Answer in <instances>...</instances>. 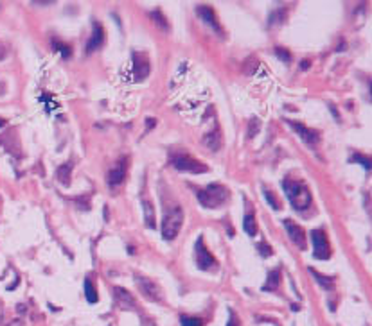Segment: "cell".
<instances>
[{
	"label": "cell",
	"instance_id": "1",
	"mask_svg": "<svg viewBox=\"0 0 372 326\" xmlns=\"http://www.w3.org/2000/svg\"><path fill=\"white\" fill-rule=\"evenodd\" d=\"M283 190L288 197L289 204L297 212H304L311 206V194L302 183L291 181V179H284L283 181Z\"/></svg>",
	"mask_w": 372,
	"mask_h": 326
},
{
	"label": "cell",
	"instance_id": "2",
	"mask_svg": "<svg viewBox=\"0 0 372 326\" xmlns=\"http://www.w3.org/2000/svg\"><path fill=\"white\" fill-rule=\"evenodd\" d=\"M196 196H198V201L201 206L207 208V210H214V208L227 202V199H229V188L223 185H218V183H210L207 188L200 190Z\"/></svg>",
	"mask_w": 372,
	"mask_h": 326
},
{
	"label": "cell",
	"instance_id": "3",
	"mask_svg": "<svg viewBox=\"0 0 372 326\" xmlns=\"http://www.w3.org/2000/svg\"><path fill=\"white\" fill-rule=\"evenodd\" d=\"M182 224H184V210L180 206L169 208L168 212L164 213V219H162V228H160L162 237L166 238V240L176 238V235L180 233V228H182Z\"/></svg>",
	"mask_w": 372,
	"mask_h": 326
},
{
	"label": "cell",
	"instance_id": "4",
	"mask_svg": "<svg viewBox=\"0 0 372 326\" xmlns=\"http://www.w3.org/2000/svg\"><path fill=\"white\" fill-rule=\"evenodd\" d=\"M171 165H173L176 171L191 172V174H203V172H207V167H205L203 163H200L198 160H194V158L185 156V154L171 156Z\"/></svg>",
	"mask_w": 372,
	"mask_h": 326
},
{
	"label": "cell",
	"instance_id": "5",
	"mask_svg": "<svg viewBox=\"0 0 372 326\" xmlns=\"http://www.w3.org/2000/svg\"><path fill=\"white\" fill-rule=\"evenodd\" d=\"M313 240V256L316 260H329L331 258V246L327 242L324 229H313L311 231Z\"/></svg>",
	"mask_w": 372,
	"mask_h": 326
},
{
	"label": "cell",
	"instance_id": "6",
	"mask_svg": "<svg viewBox=\"0 0 372 326\" xmlns=\"http://www.w3.org/2000/svg\"><path fill=\"white\" fill-rule=\"evenodd\" d=\"M194 258H196V265L203 271L214 269L216 265H218L216 258L207 251V248H205L203 238L201 237H200L198 240H196V244H194Z\"/></svg>",
	"mask_w": 372,
	"mask_h": 326
},
{
	"label": "cell",
	"instance_id": "7",
	"mask_svg": "<svg viewBox=\"0 0 372 326\" xmlns=\"http://www.w3.org/2000/svg\"><path fill=\"white\" fill-rule=\"evenodd\" d=\"M135 283L137 287H139V290L146 296L147 300H151V301L162 300V290H160V287H158L153 279L144 278V276H135Z\"/></svg>",
	"mask_w": 372,
	"mask_h": 326
},
{
	"label": "cell",
	"instance_id": "8",
	"mask_svg": "<svg viewBox=\"0 0 372 326\" xmlns=\"http://www.w3.org/2000/svg\"><path fill=\"white\" fill-rule=\"evenodd\" d=\"M283 226H284V229H286V233H288L289 240H291V242H293L299 249L304 251L306 249V233H304V229L300 228L295 221H291V219H284Z\"/></svg>",
	"mask_w": 372,
	"mask_h": 326
},
{
	"label": "cell",
	"instance_id": "9",
	"mask_svg": "<svg viewBox=\"0 0 372 326\" xmlns=\"http://www.w3.org/2000/svg\"><path fill=\"white\" fill-rule=\"evenodd\" d=\"M131 59H133V75H135V79L137 81L146 79L147 74H149V59H147V56L141 54V52H133Z\"/></svg>",
	"mask_w": 372,
	"mask_h": 326
},
{
	"label": "cell",
	"instance_id": "10",
	"mask_svg": "<svg viewBox=\"0 0 372 326\" xmlns=\"http://www.w3.org/2000/svg\"><path fill=\"white\" fill-rule=\"evenodd\" d=\"M126 163H128V158H121V160L117 161L115 165L108 171L106 179H108V185L110 186H117V185H121V183L124 181L126 171H128V165H126Z\"/></svg>",
	"mask_w": 372,
	"mask_h": 326
},
{
	"label": "cell",
	"instance_id": "11",
	"mask_svg": "<svg viewBox=\"0 0 372 326\" xmlns=\"http://www.w3.org/2000/svg\"><path fill=\"white\" fill-rule=\"evenodd\" d=\"M288 125L295 131V133H297V135L300 136V138L304 140V142H306L308 145H315V144H316V142L320 140L318 131L310 129V127H306V125L299 124V122H293V120H289Z\"/></svg>",
	"mask_w": 372,
	"mask_h": 326
},
{
	"label": "cell",
	"instance_id": "12",
	"mask_svg": "<svg viewBox=\"0 0 372 326\" xmlns=\"http://www.w3.org/2000/svg\"><path fill=\"white\" fill-rule=\"evenodd\" d=\"M103 43H105V31H103V27H101L97 22H94V24H92V36H90L88 43L85 47V52H86V54H92L94 50L101 49Z\"/></svg>",
	"mask_w": 372,
	"mask_h": 326
},
{
	"label": "cell",
	"instance_id": "13",
	"mask_svg": "<svg viewBox=\"0 0 372 326\" xmlns=\"http://www.w3.org/2000/svg\"><path fill=\"white\" fill-rule=\"evenodd\" d=\"M196 13H198V16L205 22V24H207V25L212 27V29H214L216 32H220V34H223V31H221V25H220V22H218V18H216L214 9H212L210 5H198V7H196Z\"/></svg>",
	"mask_w": 372,
	"mask_h": 326
},
{
	"label": "cell",
	"instance_id": "14",
	"mask_svg": "<svg viewBox=\"0 0 372 326\" xmlns=\"http://www.w3.org/2000/svg\"><path fill=\"white\" fill-rule=\"evenodd\" d=\"M142 213H144V224L149 229L157 228V217H155V208L149 201H142Z\"/></svg>",
	"mask_w": 372,
	"mask_h": 326
},
{
	"label": "cell",
	"instance_id": "15",
	"mask_svg": "<svg viewBox=\"0 0 372 326\" xmlns=\"http://www.w3.org/2000/svg\"><path fill=\"white\" fill-rule=\"evenodd\" d=\"M72 167H74L72 161H67V163L59 165V169L56 171V177H58V181L61 183L63 186L70 185V172H72Z\"/></svg>",
	"mask_w": 372,
	"mask_h": 326
},
{
	"label": "cell",
	"instance_id": "16",
	"mask_svg": "<svg viewBox=\"0 0 372 326\" xmlns=\"http://www.w3.org/2000/svg\"><path fill=\"white\" fill-rule=\"evenodd\" d=\"M203 145L205 147H209L212 152H216V150H220L221 147V136H220V131L214 129L212 133H209V135L203 136Z\"/></svg>",
	"mask_w": 372,
	"mask_h": 326
},
{
	"label": "cell",
	"instance_id": "17",
	"mask_svg": "<svg viewBox=\"0 0 372 326\" xmlns=\"http://www.w3.org/2000/svg\"><path fill=\"white\" fill-rule=\"evenodd\" d=\"M243 229H245V233H247L248 237H257V223L254 213H247L243 217Z\"/></svg>",
	"mask_w": 372,
	"mask_h": 326
},
{
	"label": "cell",
	"instance_id": "18",
	"mask_svg": "<svg viewBox=\"0 0 372 326\" xmlns=\"http://www.w3.org/2000/svg\"><path fill=\"white\" fill-rule=\"evenodd\" d=\"M114 292H115L117 300H119V303H121L122 308H131V306H135V301H133L131 294H128L124 289H121V287H115V289H114Z\"/></svg>",
	"mask_w": 372,
	"mask_h": 326
},
{
	"label": "cell",
	"instance_id": "19",
	"mask_svg": "<svg viewBox=\"0 0 372 326\" xmlns=\"http://www.w3.org/2000/svg\"><path fill=\"white\" fill-rule=\"evenodd\" d=\"M279 281H281V269L270 271V275H268V281L264 283L262 290H264V292H272V290H275L279 287Z\"/></svg>",
	"mask_w": 372,
	"mask_h": 326
},
{
	"label": "cell",
	"instance_id": "20",
	"mask_svg": "<svg viewBox=\"0 0 372 326\" xmlns=\"http://www.w3.org/2000/svg\"><path fill=\"white\" fill-rule=\"evenodd\" d=\"M85 296H86V301L92 303V305L97 303V300H99V298H97V292H95L94 283H92V279L90 278L85 279Z\"/></svg>",
	"mask_w": 372,
	"mask_h": 326
},
{
	"label": "cell",
	"instance_id": "21",
	"mask_svg": "<svg viewBox=\"0 0 372 326\" xmlns=\"http://www.w3.org/2000/svg\"><path fill=\"white\" fill-rule=\"evenodd\" d=\"M310 273L315 276V279H316V283H318L320 287H322V289L331 290L333 287H335V283H333V278H327V276L320 275V273H316L315 269H310Z\"/></svg>",
	"mask_w": 372,
	"mask_h": 326
},
{
	"label": "cell",
	"instance_id": "22",
	"mask_svg": "<svg viewBox=\"0 0 372 326\" xmlns=\"http://www.w3.org/2000/svg\"><path fill=\"white\" fill-rule=\"evenodd\" d=\"M284 20H286V7H281V9L273 11L272 15H270V18H268V25L270 27L281 25Z\"/></svg>",
	"mask_w": 372,
	"mask_h": 326
},
{
	"label": "cell",
	"instance_id": "23",
	"mask_svg": "<svg viewBox=\"0 0 372 326\" xmlns=\"http://www.w3.org/2000/svg\"><path fill=\"white\" fill-rule=\"evenodd\" d=\"M155 20V25L157 27H160L162 31H169V24H168V20H166V16L160 13V11H151V15H149Z\"/></svg>",
	"mask_w": 372,
	"mask_h": 326
},
{
	"label": "cell",
	"instance_id": "24",
	"mask_svg": "<svg viewBox=\"0 0 372 326\" xmlns=\"http://www.w3.org/2000/svg\"><path fill=\"white\" fill-rule=\"evenodd\" d=\"M53 49H54L56 52H59V54H61V56L65 57V59H67V57H70V47L65 45V43L53 40Z\"/></svg>",
	"mask_w": 372,
	"mask_h": 326
},
{
	"label": "cell",
	"instance_id": "25",
	"mask_svg": "<svg viewBox=\"0 0 372 326\" xmlns=\"http://www.w3.org/2000/svg\"><path fill=\"white\" fill-rule=\"evenodd\" d=\"M351 161L363 165V169H365V171H369V169H371V158H369V156H365V154H352Z\"/></svg>",
	"mask_w": 372,
	"mask_h": 326
},
{
	"label": "cell",
	"instance_id": "26",
	"mask_svg": "<svg viewBox=\"0 0 372 326\" xmlns=\"http://www.w3.org/2000/svg\"><path fill=\"white\" fill-rule=\"evenodd\" d=\"M257 251H259V254H261L262 258H268V256H272V254H273L272 246H270L268 242H264V240H262V242L257 246Z\"/></svg>",
	"mask_w": 372,
	"mask_h": 326
},
{
	"label": "cell",
	"instance_id": "27",
	"mask_svg": "<svg viewBox=\"0 0 372 326\" xmlns=\"http://www.w3.org/2000/svg\"><path fill=\"white\" fill-rule=\"evenodd\" d=\"M273 54H275V56H277L283 63L291 61V54H289V50H286V49H283V47H277V49L273 50Z\"/></svg>",
	"mask_w": 372,
	"mask_h": 326
},
{
	"label": "cell",
	"instance_id": "28",
	"mask_svg": "<svg viewBox=\"0 0 372 326\" xmlns=\"http://www.w3.org/2000/svg\"><path fill=\"white\" fill-rule=\"evenodd\" d=\"M182 326H203V323H201V319H198V317L182 316Z\"/></svg>",
	"mask_w": 372,
	"mask_h": 326
},
{
	"label": "cell",
	"instance_id": "29",
	"mask_svg": "<svg viewBox=\"0 0 372 326\" xmlns=\"http://www.w3.org/2000/svg\"><path fill=\"white\" fill-rule=\"evenodd\" d=\"M248 124H250V129H248V136H250V138H254V136L257 135V131H259V127H261V125H259V120H257V119H252L250 122H248Z\"/></svg>",
	"mask_w": 372,
	"mask_h": 326
},
{
	"label": "cell",
	"instance_id": "30",
	"mask_svg": "<svg viewBox=\"0 0 372 326\" xmlns=\"http://www.w3.org/2000/svg\"><path fill=\"white\" fill-rule=\"evenodd\" d=\"M264 196H266L268 202H270V206H272L273 210H281V204H279V201H277V199H275V197L272 196V192L264 190Z\"/></svg>",
	"mask_w": 372,
	"mask_h": 326
},
{
	"label": "cell",
	"instance_id": "31",
	"mask_svg": "<svg viewBox=\"0 0 372 326\" xmlns=\"http://www.w3.org/2000/svg\"><path fill=\"white\" fill-rule=\"evenodd\" d=\"M227 326H241L239 325V319H237V316L234 312H230V319H229V325Z\"/></svg>",
	"mask_w": 372,
	"mask_h": 326
},
{
	"label": "cell",
	"instance_id": "32",
	"mask_svg": "<svg viewBox=\"0 0 372 326\" xmlns=\"http://www.w3.org/2000/svg\"><path fill=\"white\" fill-rule=\"evenodd\" d=\"M146 122H147V129H151V127H155V124H157V120H155V119H147Z\"/></svg>",
	"mask_w": 372,
	"mask_h": 326
},
{
	"label": "cell",
	"instance_id": "33",
	"mask_svg": "<svg viewBox=\"0 0 372 326\" xmlns=\"http://www.w3.org/2000/svg\"><path fill=\"white\" fill-rule=\"evenodd\" d=\"M32 5H53L54 2L53 0H49V2H31Z\"/></svg>",
	"mask_w": 372,
	"mask_h": 326
},
{
	"label": "cell",
	"instance_id": "34",
	"mask_svg": "<svg viewBox=\"0 0 372 326\" xmlns=\"http://www.w3.org/2000/svg\"><path fill=\"white\" fill-rule=\"evenodd\" d=\"M300 68H302V70H308V68H310V61H300Z\"/></svg>",
	"mask_w": 372,
	"mask_h": 326
},
{
	"label": "cell",
	"instance_id": "35",
	"mask_svg": "<svg viewBox=\"0 0 372 326\" xmlns=\"http://www.w3.org/2000/svg\"><path fill=\"white\" fill-rule=\"evenodd\" d=\"M7 326H24V325H22V321H18V319H15V321H11Z\"/></svg>",
	"mask_w": 372,
	"mask_h": 326
},
{
	"label": "cell",
	"instance_id": "36",
	"mask_svg": "<svg viewBox=\"0 0 372 326\" xmlns=\"http://www.w3.org/2000/svg\"><path fill=\"white\" fill-rule=\"evenodd\" d=\"M18 312H20V314H24V312H26V306H24V305H18Z\"/></svg>",
	"mask_w": 372,
	"mask_h": 326
},
{
	"label": "cell",
	"instance_id": "37",
	"mask_svg": "<svg viewBox=\"0 0 372 326\" xmlns=\"http://www.w3.org/2000/svg\"><path fill=\"white\" fill-rule=\"evenodd\" d=\"M5 125V120L4 119H0V127H4Z\"/></svg>",
	"mask_w": 372,
	"mask_h": 326
},
{
	"label": "cell",
	"instance_id": "38",
	"mask_svg": "<svg viewBox=\"0 0 372 326\" xmlns=\"http://www.w3.org/2000/svg\"><path fill=\"white\" fill-rule=\"evenodd\" d=\"M0 323H2V312H0Z\"/></svg>",
	"mask_w": 372,
	"mask_h": 326
}]
</instances>
